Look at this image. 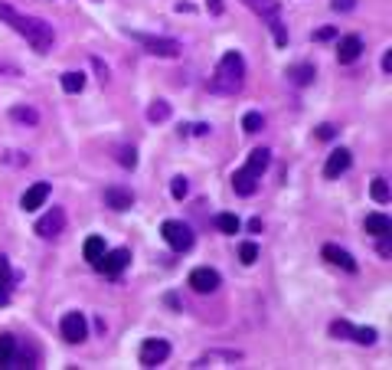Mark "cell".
<instances>
[{"label": "cell", "instance_id": "obj_1", "mask_svg": "<svg viewBox=\"0 0 392 370\" xmlns=\"http://www.w3.org/2000/svg\"><path fill=\"white\" fill-rule=\"evenodd\" d=\"M245 86V59L242 53H226L219 63H216V76H212V88L223 92V95H235L239 88Z\"/></svg>", "mask_w": 392, "mask_h": 370}, {"label": "cell", "instance_id": "obj_2", "mask_svg": "<svg viewBox=\"0 0 392 370\" xmlns=\"http://www.w3.org/2000/svg\"><path fill=\"white\" fill-rule=\"evenodd\" d=\"M10 26L26 36V43H30L36 53H49V49H53L56 33H53V26H49L46 20H40V17H23V13H13Z\"/></svg>", "mask_w": 392, "mask_h": 370}, {"label": "cell", "instance_id": "obj_3", "mask_svg": "<svg viewBox=\"0 0 392 370\" xmlns=\"http://www.w3.org/2000/svg\"><path fill=\"white\" fill-rule=\"evenodd\" d=\"M131 40L144 46V53L160 56V59H177V56H180V43H177V40H170V36H154V33L131 30Z\"/></svg>", "mask_w": 392, "mask_h": 370}, {"label": "cell", "instance_id": "obj_4", "mask_svg": "<svg viewBox=\"0 0 392 370\" xmlns=\"http://www.w3.org/2000/svg\"><path fill=\"white\" fill-rule=\"evenodd\" d=\"M160 233H164V240H167L170 249H177V252H190L193 242H196V233H193L187 223H180V219H167V223L160 226Z\"/></svg>", "mask_w": 392, "mask_h": 370}, {"label": "cell", "instance_id": "obj_5", "mask_svg": "<svg viewBox=\"0 0 392 370\" xmlns=\"http://www.w3.org/2000/svg\"><path fill=\"white\" fill-rule=\"evenodd\" d=\"M127 265H131V249H125V246H121V249H111V252L105 249L102 252V259L95 262V269L102 275H108V279H118Z\"/></svg>", "mask_w": 392, "mask_h": 370}, {"label": "cell", "instance_id": "obj_6", "mask_svg": "<svg viewBox=\"0 0 392 370\" xmlns=\"http://www.w3.org/2000/svg\"><path fill=\"white\" fill-rule=\"evenodd\" d=\"M63 229H65V210L63 207H49L40 219H36V229H33V233L42 236V240H56Z\"/></svg>", "mask_w": 392, "mask_h": 370}, {"label": "cell", "instance_id": "obj_7", "mask_svg": "<svg viewBox=\"0 0 392 370\" xmlns=\"http://www.w3.org/2000/svg\"><path fill=\"white\" fill-rule=\"evenodd\" d=\"M59 331H63V338L69 341V344H82V341L88 338V321H85L82 311H69V315L63 318Z\"/></svg>", "mask_w": 392, "mask_h": 370}, {"label": "cell", "instance_id": "obj_8", "mask_svg": "<svg viewBox=\"0 0 392 370\" xmlns=\"http://www.w3.org/2000/svg\"><path fill=\"white\" fill-rule=\"evenodd\" d=\"M167 357H170V341L148 338L141 344V364H144V367H157V364H164Z\"/></svg>", "mask_w": 392, "mask_h": 370}, {"label": "cell", "instance_id": "obj_9", "mask_svg": "<svg viewBox=\"0 0 392 370\" xmlns=\"http://www.w3.org/2000/svg\"><path fill=\"white\" fill-rule=\"evenodd\" d=\"M187 282H190L193 292H200V295H210V292H216V288L223 285V282H219V272H216V269H193Z\"/></svg>", "mask_w": 392, "mask_h": 370}, {"label": "cell", "instance_id": "obj_10", "mask_svg": "<svg viewBox=\"0 0 392 370\" xmlns=\"http://www.w3.org/2000/svg\"><path fill=\"white\" fill-rule=\"evenodd\" d=\"M350 164H353V154L347 151V148H337V151L327 157V164H324V177H327V180H337V177H343L350 171Z\"/></svg>", "mask_w": 392, "mask_h": 370}, {"label": "cell", "instance_id": "obj_11", "mask_svg": "<svg viewBox=\"0 0 392 370\" xmlns=\"http://www.w3.org/2000/svg\"><path fill=\"white\" fill-rule=\"evenodd\" d=\"M320 256L330 262V265H337V269H343V272H356L360 265H356V259H353L347 249H340V246H334V242H327L324 249H320Z\"/></svg>", "mask_w": 392, "mask_h": 370}, {"label": "cell", "instance_id": "obj_12", "mask_svg": "<svg viewBox=\"0 0 392 370\" xmlns=\"http://www.w3.org/2000/svg\"><path fill=\"white\" fill-rule=\"evenodd\" d=\"M49 190H53V187L46 184V180H40V184H33L30 190H26V194H23L20 207L26 210V213H36V210H40L42 203H46V196H49Z\"/></svg>", "mask_w": 392, "mask_h": 370}, {"label": "cell", "instance_id": "obj_13", "mask_svg": "<svg viewBox=\"0 0 392 370\" xmlns=\"http://www.w3.org/2000/svg\"><path fill=\"white\" fill-rule=\"evenodd\" d=\"M360 53H363V40L360 36H340V46H337V59L343 65H350V63H356L360 59Z\"/></svg>", "mask_w": 392, "mask_h": 370}, {"label": "cell", "instance_id": "obj_14", "mask_svg": "<svg viewBox=\"0 0 392 370\" xmlns=\"http://www.w3.org/2000/svg\"><path fill=\"white\" fill-rule=\"evenodd\" d=\"M105 203L111 210H118V213H125V210L134 207V194H131L127 187H108V190H105Z\"/></svg>", "mask_w": 392, "mask_h": 370}, {"label": "cell", "instance_id": "obj_15", "mask_svg": "<svg viewBox=\"0 0 392 370\" xmlns=\"http://www.w3.org/2000/svg\"><path fill=\"white\" fill-rule=\"evenodd\" d=\"M233 190L239 196H252L255 190H258V177L252 174V171H245V167H239L233 174Z\"/></svg>", "mask_w": 392, "mask_h": 370}, {"label": "cell", "instance_id": "obj_16", "mask_svg": "<svg viewBox=\"0 0 392 370\" xmlns=\"http://www.w3.org/2000/svg\"><path fill=\"white\" fill-rule=\"evenodd\" d=\"M268 164H272V151H268V148H255V151L249 154V161H245V171H252L255 177H262L268 171Z\"/></svg>", "mask_w": 392, "mask_h": 370}, {"label": "cell", "instance_id": "obj_17", "mask_svg": "<svg viewBox=\"0 0 392 370\" xmlns=\"http://www.w3.org/2000/svg\"><path fill=\"white\" fill-rule=\"evenodd\" d=\"M242 3L249 7V10L258 13V17H268V20L278 17V10H281V3H278V0H242Z\"/></svg>", "mask_w": 392, "mask_h": 370}, {"label": "cell", "instance_id": "obj_18", "mask_svg": "<svg viewBox=\"0 0 392 370\" xmlns=\"http://www.w3.org/2000/svg\"><path fill=\"white\" fill-rule=\"evenodd\" d=\"M102 252H105V240H102V236H88V240H85L82 256H85L88 265H95V262L102 259Z\"/></svg>", "mask_w": 392, "mask_h": 370}, {"label": "cell", "instance_id": "obj_19", "mask_svg": "<svg viewBox=\"0 0 392 370\" xmlns=\"http://www.w3.org/2000/svg\"><path fill=\"white\" fill-rule=\"evenodd\" d=\"M288 76H291V82H295V86H311V82H314V65H311V63L291 65V69H288Z\"/></svg>", "mask_w": 392, "mask_h": 370}, {"label": "cell", "instance_id": "obj_20", "mask_svg": "<svg viewBox=\"0 0 392 370\" xmlns=\"http://www.w3.org/2000/svg\"><path fill=\"white\" fill-rule=\"evenodd\" d=\"M10 265H7V259H3V256H0V308L7 305V302H10Z\"/></svg>", "mask_w": 392, "mask_h": 370}, {"label": "cell", "instance_id": "obj_21", "mask_svg": "<svg viewBox=\"0 0 392 370\" xmlns=\"http://www.w3.org/2000/svg\"><path fill=\"white\" fill-rule=\"evenodd\" d=\"M10 118L23 121V125H30V128H36V125H40V111L30 109V105H17V109H10Z\"/></svg>", "mask_w": 392, "mask_h": 370}, {"label": "cell", "instance_id": "obj_22", "mask_svg": "<svg viewBox=\"0 0 392 370\" xmlns=\"http://www.w3.org/2000/svg\"><path fill=\"white\" fill-rule=\"evenodd\" d=\"M366 233H373V236H389V217L370 213V217H366Z\"/></svg>", "mask_w": 392, "mask_h": 370}, {"label": "cell", "instance_id": "obj_23", "mask_svg": "<svg viewBox=\"0 0 392 370\" xmlns=\"http://www.w3.org/2000/svg\"><path fill=\"white\" fill-rule=\"evenodd\" d=\"M115 157L121 161V167H127V171L138 167V148H134V144H121V148L115 151Z\"/></svg>", "mask_w": 392, "mask_h": 370}, {"label": "cell", "instance_id": "obj_24", "mask_svg": "<svg viewBox=\"0 0 392 370\" xmlns=\"http://www.w3.org/2000/svg\"><path fill=\"white\" fill-rule=\"evenodd\" d=\"M13 350H17V338L13 334H0V367H10Z\"/></svg>", "mask_w": 392, "mask_h": 370}, {"label": "cell", "instance_id": "obj_25", "mask_svg": "<svg viewBox=\"0 0 392 370\" xmlns=\"http://www.w3.org/2000/svg\"><path fill=\"white\" fill-rule=\"evenodd\" d=\"M216 223V229L223 233V236H233V233H239V217H233V213H219V217L212 219Z\"/></svg>", "mask_w": 392, "mask_h": 370}, {"label": "cell", "instance_id": "obj_26", "mask_svg": "<svg viewBox=\"0 0 392 370\" xmlns=\"http://www.w3.org/2000/svg\"><path fill=\"white\" fill-rule=\"evenodd\" d=\"M148 118L154 121V125H160V121H167V118H170V102H164V98H157V102H150Z\"/></svg>", "mask_w": 392, "mask_h": 370}, {"label": "cell", "instance_id": "obj_27", "mask_svg": "<svg viewBox=\"0 0 392 370\" xmlns=\"http://www.w3.org/2000/svg\"><path fill=\"white\" fill-rule=\"evenodd\" d=\"M370 196L376 200V203H386V200H389V180H386V177H373Z\"/></svg>", "mask_w": 392, "mask_h": 370}, {"label": "cell", "instance_id": "obj_28", "mask_svg": "<svg viewBox=\"0 0 392 370\" xmlns=\"http://www.w3.org/2000/svg\"><path fill=\"white\" fill-rule=\"evenodd\" d=\"M265 128V118L258 115V111H245L242 115V131H249V134H255V131Z\"/></svg>", "mask_w": 392, "mask_h": 370}, {"label": "cell", "instance_id": "obj_29", "mask_svg": "<svg viewBox=\"0 0 392 370\" xmlns=\"http://www.w3.org/2000/svg\"><path fill=\"white\" fill-rule=\"evenodd\" d=\"M63 88H65V92H72V95H75V92H82V88H85V76H82V72H65V76H63Z\"/></svg>", "mask_w": 392, "mask_h": 370}, {"label": "cell", "instance_id": "obj_30", "mask_svg": "<svg viewBox=\"0 0 392 370\" xmlns=\"http://www.w3.org/2000/svg\"><path fill=\"white\" fill-rule=\"evenodd\" d=\"M353 331H356V327H353L350 321H334V325H330V334L340 341H353Z\"/></svg>", "mask_w": 392, "mask_h": 370}, {"label": "cell", "instance_id": "obj_31", "mask_svg": "<svg viewBox=\"0 0 392 370\" xmlns=\"http://www.w3.org/2000/svg\"><path fill=\"white\" fill-rule=\"evenodd\" d=\"M239 259H242L245 265H252V262L258 259V246H255V242H242V246H239Z\"/></svg>", "mask_w": 392, "mask_h": 370}, {"label": "cell", "instance_id": "obj_32", "mask_svg": "<svg viewBox=\"0 0 392 370\" xmlns=\"http://www.w3.org/2000/svg\"><path fill=\"white\" fill-rule=\"evenodd\" d=\"M376 338H379L376 327H356L353 331V341H360V344H376Z\"/></svg>", "mask_w": 392, "mask_h": 370}, {"label": "cell", "instance_id": "obj_33", "mask_svg": "<svg viewBox=\"0 0 392 370\" xmlns=\"http://www.w3.org/2000/svg\"><path fill=\"white\" fill-rule=\"evenodd\" d=\"M92 69L98 72V82H102V86H108V79H111V72H108V65L102 63L98 56H92Z\"/></svg>", "mask_w": 392, "mask_h": 370}, {"label": "cell", "instance_id": "obj_34", "mask_svg": "<svg viewBox=\"0 0 392 370\" xmlns=\"http://www.w3.org/2000/svg\"><path fill=\"white\" fill-rule=\"evenodd\" d=\"M334 36H337V26H320V30H314V40H317V43H327Z\"/></svg>", "mask_w": 392, "mask_h": 370}, {"label": "cell", "instance_id": "obj_35", "mask_svg": "<svg viewBox=\"0 0 392 370\" xmlns=\"http://www.w3.org/2000/svg\"><path fill=\"white\" fill-rule=\"evenodd\" d=\"M170 190H173V196H177V200H183V196H187V177H173Z\"/></svg>", "mask_w": 392, "mask_h": 370}, {"label": "cell", "instance_id": "obj_36", "mask_svg": "<svg viewBox=\"0 0 392 370\" xmlns=\"http://www.w3.org/2000/svg\"><path fill=\"white\" fill-rule=\"evenodd\" d=\"M272 33H275L278 46H285V43H288V33H285V26H281V23H278L275 17H272Z\"/></svg>", "mask_w": 392, "mask_h": 370}, {"label": "cell", "instance_id": "obj_37", "mask_svg": "<svg viewBox=\"0 0 392 370\" xmlns=\"http://www.w3.org/2000/svg\"><path fill=\"white\" fill-rule=\"evenodd\" d=\"M314 134H317L320 141H330V138L337 134V128H334V125H317V131H314Z\"/></svg>", "mask_w": 392, "mask_h": 370}, {"label": "cell", "instance_id": "obj_38", "mask_svg": "<svg viewBox=\"0 0 392 370\" xmlns=\"http://www.w3.org/2000/svg\"><path fill=\"white\" fill-rule=\"evenodd\" d=\"M13 13H17V10H13L10 3H3V0H0V20L10 23V20H13Z\"/></svg>", "mask_w": 392, "mask_h": 370}, {"label": "cell", "instance_id": "obj_39", "mask_svg": "<svg viewBox=\"0 0 392 370\" xmlns=\"http://www.w3.org/2000/svg\"><path fill=\"white\" fill-rule=\"evenodd\" d=\"M353 7H356V0H334V10H340V13L353 10Z\"/></svg>", "mask_w": 392, "mask_h": 370}, {"label": "cell", "instance_id": "obj_40", "mask_svg": "<svg viewBox=\"0 0 392 370\" xmlns=\"http://www.w3.org/2000/svg\"><path fill=\"white\" fill-rule=\"evenodd\" d=\"M376 240H379V256H382V259H389V236H376Z\"/></svg>", "mask_w": 392, "mask_h": 370}, {"label": "cell", "instance_id": "obj_41", "mask_svg": "<svg viewBox=\"0 0 392 370\" xmlns=\"http://www.w3.org/2000/svg\"><path fill=\"white\" fill-rule=\"evenodd\" d=\"M382 72H392V53L382 56Z\"/></svg>", "mask_w": 392, "mask_h": 370}, {"label": "cell", "instance_id": "obj_42", "mask_svg": "<svg viewBox=\"0 0 392 370\" xmlns=\"http://www.w3.org/2000/svg\"><path fill=\"white\" fill-rule=\"evenodd\" d=\"M206 3H210V13H223V3H219V0H206Z\"/></svg>", "mask_w": 392, "mask_h": 370}]
</instances>
